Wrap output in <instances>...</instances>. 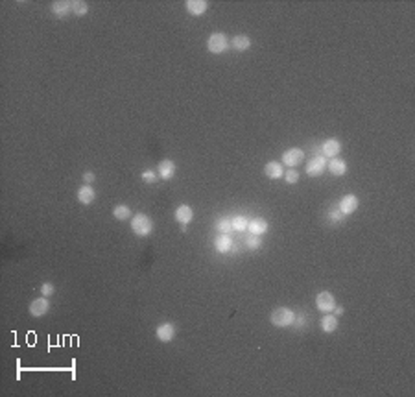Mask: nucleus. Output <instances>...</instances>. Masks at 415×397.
Returning a JSON list of instances; mask_svg holds the SVG:
<instances>
[{"label": "nucleus", "instance_id": "5701e85b", "mask_svg": "<svg viewBox=\"0 0 415 397\" xmlns=\"http://www.w3.org/2000/svg\"><path fill=\"white\" fill-rule=\"evenodd\" d=\"M248 224L249 220L246 218V216H234V218H231V228H233V231H238V233H242V231H246L248 229Z\"/></svg>", "mask_w": 415, "mask_h": 397}, {"label": "nucleus", "instance_id": "bb28decb", "mask_svg": "<svg viewBox=\"0 0 415 397\" xmlns=\"http://www.w3.org/2000/svg\"><path fill=\"white\" fill-rule=\"evenodd\" d=\"M246 244H248V248H249V250H258V248L262 246V240H260L258 236L251 235V236H249V238H246Z\"/></svg>", "mask_w": 415, "mask_h": 397}, {"label": "nucleus", "instance_id": "aec40b11", "mask_svg": "<svg viewBox=\"0 0 415 397\" xmlns=\"http://www.w3.org/2000/svg\"><path fill=\"white\" fill-rule=\"evenodd\" d=\"M319 327L323 332H334L338 329V316H334L332 312H327L325 316L321 318Z\"/></svg>", "mask_w": 415, "mask_h": 397}, {"label": "nucleus", "instance_id": "6e6552de", "mask_svg": "<svg viewBox=\"0 0 415 397\" xmlns=\"http://www.w3.org/2000/svg\"><path fill=\"white\" fill-rule=\"evenodd\" d=\"M28 310L33 318L44 316V314L50 310V301H48V298H44L43 296V298H37V299H33V301L30 303Z\"/></svg>", "mask_w": 415, "mask_h": 397}, {"label": "nucleus", "instance_id": "f03ea898", "mask_svg": "<svg viewBox=\"0 0 415 397\" xmlns=\"http://www.w3.org/2000/svg\"><path fill=\"white\" fill-rule=\"evenodd\" d=\"M131 229L137 236H148L153 231V222L152 218L144 213H137L131 218Z\"/></svg>", "mask_w": 415, "mask_h": 397}, {"label": "nucleus", "instance_id": "9b49d317", "mask_svg": "<svg viewBox=\"0 0 415 397\" xmlns=\"http://www.w3.org/2000/svg\"><path fill=\"white\" fill-rule=\"evenodd\" d=\"M358 203H360V201H358V198L354 196V194H345V196L342 198V201H340L338 209H340V211L347 216V214H352L354 211H356Z\"/></svg>", "mask_w": 415, "mask_h": 397}, {"label": "nucleus", "instance_id": "1a4fd4ad", "mask_svg": "<svg viewBox=\"0 0 415 397\" xmlns=\"http://www.w3.org/2000/svg\"><path fill=\"white\" fill-rule=\"evenodd\" d=\"M175 220L181 224L183 231H185V229H187V226H189L190 222L194 220V211H192V207L187 205V203H183V205L177 207V209H175Z\"/></svg>", "mask_w": 415, "mask_h": 397}, {"label": "nucleus", "instance_id": "c85d7f7f", "mask_svg": "<svg viewBox=\"0 0 415 397\" xmlns=\"http://www.w3.org/2000/svg\"><path fill=\"white\" fill-rule=\"evenodd\" d=\"M343 216H345V214H343L340 209H334V211H330V213H328V220L334 222V224H338V222L343 220Z\"/></svg>", "mask_w": 415, "mask_h": 397}, {"label": "nucleus", "instance_id": "9d476101", "mask_svg": "<svg viewBox=\"0 0 415 397\" xmlns=\"http://www.w3.org/2000/svg\"><path fill=\"white\" fill-rule=\"evenodd\" d=\"M155 334H157L159 342L168 344V342H172V340L175 338V325L170 324V322H164V324H160L159 327H157Z\"/></svg>", "mask_w": 415, "mask_h": 397}, {"label": "nucleus", "instance_id": "a211bd4d", "mask_svg": "<svg viewBox=\"0 0 415 397\" xmlns=\"http://www.w3.org/2000/svg\"><path fill=\"white\" fill-rule=\"evenodd\" d=\"M327 168L332 176H343L347 172V163L343 161V159H340V157H332L327 163Z\"/></svg>", "mask_w": 415, "mask_h": 397}, {"label": "nucleus", "instance_id": "c756f323", "mask_svg": "<svg viewBox=\"0 0 415 397\" xmlns=\"http://www.w3.org/2000/svg\"><path fill=\"white\" fill-rule=\"evenodd\" d=\"M54 292H56V287H54L52 283H43V287H41V294H43L44 298L52 296Z\"/></svg>", "mask_w": 415, "mask_h": 397}, {"label": "nucleus", "instance_id": "39448f33", "mask_svg": "<svg viewBox=\"0 0 415 397\" xmlns=\"http://www.w3.org/2000/svg\"><path fill=\"white\" fill-rule=\"evenodd\" d=\"M305 159V152L301 148H288L283 154V165H286L288 168H295L299 163H303Z\"/></svg>", "mask_w": 415, "mask_h": 397}, {"label": "nucleus", "instance_id": "7c9ffc66", "mask_svg": "<svg viewBox=\"0 0 415 397\" xmlns=\"http://www.w3.org/2000/svg\"><path fill=\"white\" fill-rule=\"evenodd\" d=\"M83 181H85V185L93 183V181H95V174H93V172H85V174H83Z\"/></svg>", "mask_w": 415, "mask_h": 397}, {"label": "nucleus", "instance_id": "a878e982", "mask_svg": "<svg viewBox=\"0 0 415 397\" xmlns=\"http://www.w3.org/2000/svg\"><path fill=\"white\" fill-rule=\"evenodd\" d=\"M299 172L297 170H293V168H290V170H284V179H286V183H290V185H293V183H297L299 181Z\"/></svg>", "mask_w": 415, "mask_h": 397}, {"label": "nucleus", "instance_id": "4be33fe9", "mask_svg": "<svg viewBox=\"0 0 415 397\" xmlns=\"http://www.w3.org/2000/svg\"><path fill=\"white\" fill-rule=\"evenodd\" d=\"M131 209L128 205H117L115 209H113V216H115V220H120V222H124V220H129L131 218Z\"/></svg>", "mask_w": 415, "mask_h": 397}, {"label": "nucleus", "instance_id": "f257e3e1", "mask_svg": "<svg viewBox=\"0 0 415 397\" xmlns=\"http://www.w3.org/2000/svg\"><path fill=\"white\" fill-rule=\"evenodd\" d=\"M295 312L291 309H288V307H279V309H275L273 312H271L270 316V322L275 327H290V325L295 324Z\"/></svg>", "mask_w": 415, "mask_h": 397}, {"label": "nucleus", "instance_id": "2eb2a0df", "mask_svg": "<svg viewBox=\"0 0 415 397\" xmlns=\"http://www.w3.org/2000/svg\"><path fill=\"white\" fill-rule=\"evenodd\" d=\"M157 172H159V176L162 177L164 181L172 179V177L175 176V163L172 161V159H162V161L159 163V166H157Z\"/></svg>", "mask_w": 415, "mask_h": 397}, {"label": "nucleus", "instance_id": "f3484780", "mask_svg": "<svg viewBox=\"0 0 415 397\" xmlns=\"http://www.w3.org/2000/svg\"><path fill=\"white\" fill-rule=\"evenodd\" d=\"M72 11V2L68 0H56L52 2V13L56 17H66V15Z\"/></svg>", "mask_w": 415, "mask_h": 397}, {"label": "nucleus", "instance_id": "4468645a", "mask_svg": "<svg viewBox=\"0 0 415 397\" xmlns=\"http://www.w3.org/2000/svg\"><path fill=\"white\" fill-rule=\"evenodd\" d=\"M268 229H270V224L264 220V218H253V220H249V224H248V231L255 236H260V235H264V233H268Z\"/></svg>", "mask_w": 415, "mask_h": 397}, {"label": "nucleus", "instance_id": "2f4dec72", "mask_svg": "<svg viewBox=\"0 0 415 397\" xmlns=\"http://www.w3.org/2000/svg\"><path fill=\"white\" fill-rule=\"evenodd\" d=\"M332 312H334V316H342V314H343V312H345V310H343V307H338V305H336L334 310H332Z\"/></svg>", "mask_w": 415, "mask_h": 397}, {"label": "nucleus", "instance_id": "0eeeda50", "mask_svg": "<svg viewBox=\"0 0 415 397\" xmlns=\"http://www.w3.org/2000/svg\"><path fill=\"white\" fill-rule=\"evenodd\" d=\"M319 152L323 157H328V159H332V157H338L340 155V152H342V142L338 139H327L323 144H321Z\"/></svg>", "mask_w": 415, "mask_h": 397}, {"label": "nucleus", "instance_id": "ddd939ff", "mask_svg": "<svg viewBox=\"0 0 415 397\" xmlns=\"http://www.w3.org/2000/svg\"><path fill=\"white\" fill-rule=\"evenodd\" d=\"M76 198H78V201H80L81 205H91V203L95 201V198H96V192H95V189H93L91 185H83V187H80V189H78V194H76Z\"/></svg>", "mask_w": 415, "mask_h": 397}, {"label": "nucleus", "instance_id": "393cba45", "mask_svg": "<svg viewBox=\"0 0 415 397\" xmlns=\"http://www.w3.org/2000/svg\"><path fill=\"white\" fill-rule=\"evenodd\" d=\"M216 229H218L220 233H223V235H229V233L233 231V228H231V220H229V218H220V220L216 222Z\"/></svg>", "mask_w": 415, "mask_h": 397}, {"label": "nucleus", "instance_id": "423d86ee", "mask_svg": "<svg viewBox=\"0 0 415 397\" xmlns=\"http://www.w3.org/2000/svg\"><path fill=\"white\" fill-rule=\"evenodd\" d=\"M327 170V157L323 155H316L312 161L306 163V174L310 177H318Z\"/></svg>", "mask_w": 415, "mask_h": 397}, {"label": "nucleus", "instance_id": "dca6fc26", "mask_svg": "<svg viewBox=\"0 0 415 397\" xmlns=\"http://www.w3.org/2000/svg\"><path fill=\"white\" fill-rule=\"evenodd\" d=\"M229 46L234 48L236 52H246L251 48V39H249V35H246V33H238V35L233 37V41L229 43Z\"/></svg>", "mask_w": 415, "mask_h": 397}, {"label": "nucleus", "instance_id": "cd10ccee", "mask_svg": "<svg viewBox=\"0 0 415 397\" xmlns=\"http://www.w3.org/2000/svg\"><path fill=\"white\" fill-rule=\"evenodd\" d=\"M140 177H142L144 183H155V181H157V174H155L153 170H144V172L140 174Z\"/></svg>", "mask_w": 415, "mask_h": 397}, {"label": "nucleus", "instance_id": "f8f14e48", "mask_svg": "<svg viewBox=\"0 0 415 397\" xmlns=\"http://www.w3.org/2000/svg\"><path fill=\"white\" fill-rule=\"evenodd\" d=\"M185 7H187V11H189L190 15L201 17V15L209 9V2H207V0H187V2H185Z\"/></svg>", "mask_w": 415, "mask_h": 397}, {"label": "nucleus", "instance_id": "6ab92c4d", "mask_svg": "<svg viewBox=\"0 0 415 397\" xmlns=\"http://www.w3.org/2000/svg\"><path fill=\"white\" fill-rule=\"evenodd\" d=\"M264 172H266V176L270 177V179H281V177H284L283 163L270 161L268 165H266V166H264Z\"/></svg>", "mask_w": 415, "mask_h": 397}, {"label": "nucleus", "instance_id": "7ed1b4c3", "mask_svg": "<svg viewBox=\"0 0 415 397\" xmlns=\"http://www.w3.org/2000/svg\"><path fill=\"white\" fill-rule=\"evenodd\" d=\"M207 48L211 54H223L229 48V41H227V35L222 33V32H214L209 35V41H207Z\"/></svg>", "mask_w": 415, "mask_h": 397}, {"label": "nucleus", "instance_id": "20e7f679", "mask_svg": "<svg viewBox=\"0 0 415 397\" xmlns=\"http://www.w3.org/2000/svg\"><path fill=\"white\" fill-rule=\"evenodd\" d=\"M316 307H318V310H321L323 314H327V312H332L336 307V298L332 292H328V290H323V292H319V294L316 296Z\"/></svg>", "mask_w": 415, "mask_h": 397}, {"label": "nucleus", "instance_id": "b1692460", "mask_svg": "<svg viewBox=\"0 0 415 397\" xmlns=\"http://www.w3.org/2000/svg\"><path fill=\"white\" fill-rule=\"evenodd\" d=\"M72 13H76V17H83L89 13V4L83 0H76L72 2Z\"/></svg>", "mask_w": 415, "mask_h": 397}, {"label": "nucleus", "instance_id": "412c9836", "mask_svg": "<svg viewBox=\"0 0 415 397\" xmlns=\"http://www.w3.org/2000/svg\"><path fill=\"white\" fill-rule=\"evenodd\" d=\"M214 248H216L218 253H229L231 248H233V240H231V236L220 233V235L216 236V240H214Z\"/></svg>", "mask_w": 415, "mask_h": 397}]
</instances>
